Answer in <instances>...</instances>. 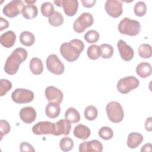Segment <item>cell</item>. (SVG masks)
Masks as SVG:
<instances>
[{
	"mask_svg": "<svg viewBox=\"0 0 152 152\" xmlns=\"http://www.w3.org/2000/svg\"><path fill=\"white\" fill-rule=\"evenodd\" d=\"M20 41L23 45L29 47L34 44L35 37L31 32L24 31L21 32L20 35Z\"/></svg>",
	"mask_w": 152,
	"mask_h": 152,
	"instance_id": "24",
	"label": "cell"
},
{
	"mask_svg": "<svg viewBox=\"0 0 152 152\" xmlns=\"http://www.w3.org/2000/svg\"><path fill=\"white\" fill-rule=\"evenodd\" d=\"M94 18L93 15L89 12L82 13L74 22V30L78 33H81L85 30L93 25Z\"/></svg>",
	"mask_w": 152,
	"mask_h": 152,
	"instance_id": "6",
	"label": "cell"
},
{
	"mask_svg": "<svg viewBox=\"0 0 152 152\" xmlns=\"http://www.w3.org/2000/svg\"><path fill=\"white\" fill-rule=\"evenodd\" d=\"M103 145L97 140H92L89 141H84L79 145L80 152H102Z\"/></svg>",
	"mask_w": 152,
	"mask_h": 152,
	"instance_id": "14",
	"label": "cell"
},
{
	"mask_svg": "<svg viewBox=\"0 0 152 152\" xmlns=\"http://www.w3.org/2000/svg\"><path fill=\"white\" fill-rule=\"evenodd\" d=\"M38 14V10L34 5H27L25 6L22 15L23 17L27 20H31L34 18Z\"/></svg>",
	"mask_w": 152,
	"mask_h": 152,
	"instance_id": "26",
	"label": "cell"
},
{
	"mask_svg": "<svg viewBox=\"0 0 152 152\" xmlns=\"http://www.w3.org/2000/svg\"><path fill=\"white\" fill-rule=\"evenodd\" d=\"M87 56L91 60H96L101 56L100 47L96 45H92L88 46L87 50Z\"/></svg>",
	"mask_w": 152,
	"mask_h": 152,
	"instance_id": "29",
	"label": "cell"
},
{
	"mask_svg": "<svg viewBox=\"0 0 152 152\" xmlns=\"http://www.w3.org/2000/svg\"><path fill=\"white\" fill-rule=\"evenodd\" d=\"M84 115L86 119L88 121H94L97 117L98 110L95 106L89 105L86 107Z\"/></svg>",
	"mask_w": 152,
	"mask_h": 152,
	"instance_id": "30",
	"label": "cell"
},
{
	"mask_svg": "<svg viewBox=\"0 0 152 152\" xmlns=\"http://www.w3.org/2000/svg\"><path fill=\"white\" fill-rule=\"evenodd\" d=\"M40 11L42 14L43 16L46 17H49L55 12L53 5L50 2H45L42 4Z\"/></svg>",
	"mask_w": 152,
	"mask_h": 152,
	"instance_id": "33",
	"label": "cell"
},
{
	"mask_svg": "<svg viewBox=\"0 0 152 152\" xmlns=\"http://www.w3.org/2000/svg\"><path fill=\"white\" fill-rule=\"evenodd\" d=\"M0 129H1V140H2L3 137L8 134L10 130L11 126L10 124L5 120L1 119L0 121Z\"/></svg>",
	"mask_w": 152,
	"mask_h": 152,
	"instance_id": "38",
	"label": "cell"
},
{
	"mask_svg": "<svg viewBox=\"0 0 152 152\" xmlns=\"http://www.w3.org/2000/svg\"><path fill=\"white\" fill-rule=\"evenodd\" d=\"M151 151H152V145H151V143H147V144H144L141 149V152H142V151H150V152H151Z\"/></svg>",
	"mask_w": 152,
	"mask_h": 152,
	"instance_id": "43",
	"label": "cell"
},
{
	"mask_svg": "<svg viewBox=\"0 0 152 152\" xmlns=\"http://www.w3.org/2000/svg\"><path fill=\"white\" fill-rule=\"evenodd\" d=\"M104 9L107 14L113 18H118L122 14V2L116 0H107Z\"/></svg>",
	"mask_w": 152,
	"mask_h": 152,
	"instance_id": "11",
	"label": "cell"
},
{
	"mask_svg": "<svg viewBox=\"0 0 152 152\" xmlns=\"http://www.w3.org/2000/svg\"><path fill=\"white\" fill-rule=\"evenodd\" d=\"M106 110L107 117L112 122L119 123L123 120L124 112L119 103L115 101L108 103Z\"/></svg>",
	"mask_w": 152,
	"mask_h": 152,
	"instance_id": "4",
	"label": "cell"
},
{
	"mask_svg": "<svg viewBox=\"0 0 152 152\" xmlns=\"http://www.w3.org/2000/svg\"><path fill=\"white\" fill-rule=\"evenodd\" d=\"M27 57V50L22 48H17L12 51L7 58L4 65V71L9 75L15 74L20 67V65L26 61Z\"/></svg>",
	"mask_w": 152,
	"mask_h": 152,
	"instance_id": "2",
	"label": "cell"
},
{
	"mask_svg": "<svg viewBox=\"0 0 152 152\" xmlns=\"http://www.w3.org/2000/svg\"><path fill=\"white\" fill-rule=\"evenodd\" d=\"M139 80L134 76H128L121 78L116 85L118 90L122 94H127L138 87Z\"/></svg>",
	"mask_w": 152,
	"mask_h": 152,
	"instance_id": "5",
	"label": "cell"
},
{
	"mask_svg": "<svg viewBox=\"0 0 152 152\" xmlns=\"http://www.w3.org/2000/svg\"><path fill=\"white\" fill-rule=\"evenodd\" d=\"M20 150L21 152H34L33 147L27 142H22L20 145Z\"/></svg>",
	"mask_w": 152,
	"mask_h": 152,
	"instance_id": "39",
	"label": "cell"
},
{
	"mask_svg": "<svg viewBox=\"0 0 152 152\" xmlns=\"http://www.w3.org/2000/svg\"><path fill=\"white\" fill-rule=\"evenodd\" d=\"M0 21H1V28H0V31H2L4 29L7 28L9 27V23L8 21L4 18L3 17H0Z\"/></svg>",
	"mask_w": 152,
	"mask_h": 152,
	"instance_id": "41",
	"label": "cell"
},
{
	"mask_svg": "<svg viewBox=\"0 0 152 152\" xmlns=\"http://www.w3.org/2000/svg\"><path fill=\"white\" fill-rule=\"evenodd\" d=\"M16 40V35L12 30H9L2 34L0 36L1 44L7 48H10L14 46Z\"/></svg>",
	"mask_w": 152,
	"mask_h": 152,
	"instance_id": "18",
	"label": "cell"
},
{
	"mask_svg": "<svg viewBox=\"0 0 152 152\" xmlns=\"http://www.w3.org/2000/svg\"><path fill=\"white\" fill-rule=\"evenodd\" d=\"M36 1H25V2L27 4V5H33Z\"/></svg>",
	"mask_w": 152,
	"mask_h": 152,
	"instance_id": "44",
	"label": "cell"
},
{
	"mask_svg": "<svg viewBox=\"0 0 152 152\" xmlns=\"http://www.w3.org/2000/svg\"><path fill=\"white\" fill-rule=\"evenodd\" d=\"M11 99L17 104H26L32 102L34 93L32 91L23 88H16L11 94Z\"/></svg>",
	"mask_w": 152,
	"mask_h": 152,
	"instance_id": "7",
	"label": "cell"
},
{
	"mask_svg": "<svg viewBox=\"0 0 152 152\" xmlns=\"http://www.w3.org/2000/svg\"><path fill=\"white\" fill-rule=\"evenodd\" d=\"M117 47L121 58L125 61H131L134 55L133 49L123 40H119L117 43Z\"/></svg>",
	"mask_w": 152,
	"mask_h": 152,
	"instance_id": "12",
	"label": "cell"
},
{
	"mask_svg": "<svg viewBox=\"0 0 152 152\" xmlns=\"http://www.w3.org/2000/svg\"><path fill=\"white\" fill-rule=\"evenodd\" d=\"M143 140V136L140 133L136 132H131L128 136L126 144L129 148H135L141 144Z\"/></svg>",
	"mask_w": 152,
	"mask_h": 152,
	"instance_id": "19",
	"label": "cell"
},
{
	"mask_svg": "<svg viewBox=\"0 0 152 152\" xmlns=\"http://www.w3.org/2000/svg\"><path fill=\"white\" fill-rule=\"evenodd\" d=\"M46 64L48 71L52 74L61 75L64 72V65L55 54L49 55L46 60Z\"/></svg>",
	"mask_w": 152,
	"mask_h": 152,
	"instance_id": "9",
	"label": "cell"
},
{
	"mask_svg": "<svg viewBox=\"0 0 152 152\" xmlns=\"http://www.w3.org/2000/svg\"><path fill=\"white\" fill-rule=\"evenodd\" d=\"M55 124V136H59L61 135H68L71 129V125L69 121L66 119H60Z\"/></svg>",
	"mask_w": 152,
	"mask_h": 152,
	"instance_id": "17",
	"label": "cell"
},
{
	"mask_svg": "<svg viewBox=\"0 0 152 152\" xmlns=\"http://www.w3.org/2000/svg\"><path fill=\"white\" fill-rule=\"evenodd\" d=\"M32 132L36 135H54L55 132V124L49 121H40L36 124L32 128Z\"/></svg>",
	"mask_w": 152,
	"mask_h": 152,
	"instance_id": "10",
	"label": "cell"
},
{
	"mask_svg": "<svg viewBox=\"0 0 152 152\" xmlns=\"http://www.w3.org/2000/svg\"><path fill=\"white\" fill-rule=\"evenodd\" d=\"M61 112V107L59 103L56 102H49L46 106L45 113L46 115L50 119L57 118Z\"/></svg>",
	"mask_w": 152,
	"mask_h": 152,
	"instance_id": "21",
	"label": "cell"
},
{
	"mask_svg": "<svg viewBox=\"0 0 152 152\" xmlns=\"http://www.w3.org/2000/svg\"><path fill=\"white\" fill-rule=\"evenodd\" d=\"M73 134L76 138L84 140L90 136L91 131L88 126L83 124H78L75 126Z\"/></svg>",
	"mask_w": 152,
	"mask_h": 152,
	"instance_id": "20",
	"label": "cell"
},
{
	"mask_svg": "<svg viewBox=\"0 0 152 152\" xmlns=\"http://www.w3.org/2000/svg\"><path fill=\"white\" fill-rule=\"evenodd\" d=\"M45 94L49 102H56L60 104L63 100L62 91L54 86H49L46 88Z\"/></svg>",
	"mask_w": 152,
	"mask_h": 152,
	"instance_id": "13",
	"label": "cell"
},
{
	"mask_svg": "<svg viewBox=\"0 0 152 152\" xmlns=\"http://www.w3.org/2000/svg\"><path fill=\"white\" fill-rule=\"evenodd\" d=\"M99 136L104 140H110L113 136V130L108 126H103L99 130Z\"/></svg>",
	"mask_w": 152,
	"mask_h": 152,
	"instance_id": "35",
	"label": "cell"
},
{
	"mask_svg": "<svg viewBox=\"0 0 152 152\" xmlns=\"http://www.w3.org/2000/svg\"><path fill=\"white\" fill-rule=\"evenodd\" d=\"M49 24L53 27L61 26L64 23V17L62 14L58 11H55L53 14L48 18Z\"/></svg>",
	"mask_w": 152,
	"mask_h": 152,
	"instance_id": "27",
	"label": "cell"
},
{
	"mask_svg": "<svg viewBox=\"0 0 152 152\" xmlns=\"http://www.w3.org/2000/svg\"><path fill=\"white\" fill-rule=\"evenodd\" d=\"M81 2L83 7L86 8H91L95 5L96 1V0H81Z\"/></svg>",
	"mask_w": 152,
	"mask_h": 152,
	"instance_id": "40",
	"label": "cell"
},
{
	"mask_svg": "<svg viewBox=\"0 0 152 152\" xmlns=\"http://www.w3.org/2000/svg\"><path fill=\"white\" fill-rule=\"evenodd\" d=\"M12 85L11 81L7 79L0 80V96H4L12 88Z\"/></svg>",
	"mask_w": 152,
	"mask_h": 152,
	"instance_id": "37",
	"label": "cell"
},
{
	"mask_svg": "<svg viewBox=\"0 0 152 152\" xmlns=\"http://www.w3.org/2000/svg\"><path fill=\"white\" fill-rule=\"evenodd\" d=\"M141 29L139 21L128 17L124 18L118 25V30L121 34L130 36H137L140 33Z\"/></svg>",
	"mask_w": 152,
	"mask_h": 152,
	"instance_id": "3",
	"label": "cell"
},
{
	"mask_svg": "<svg viewBox=\"0 0 152 152\" xmlns=\"http://www.w3.org/2000/svg\"><path fill=\"white\" fill-rule=\"evenodd\" d=\"M31 72L34 75H40L43 71V64L42 60L34 57L31 59L29 64Z\"/></svg>",
	"mask_w": 152,
	"mask_h": 152,
	"instance_id": "23",
	"label": "cell"
},
{
	"mask_svg": "<svg viewBox=\"0 0 152 152\" xmlns=\"http://www.w3.org/2000/svg\"><path fill=\"white\" fill-rule=\"evenodd\" d=\"M36 112L31 106L23 107L20 111V118L23 122L26 124H30L33 122L36 118Z\"/></svg>",
	"mask_w": 152,
	"mask_h": 152,
	"instance_id": "15",
	"label": "cell"
},
{
	"mask_svg": "<svg viewBox=\"0 0 152 152\" xmlns=\"http://www.w3.org/2000/svg\"><path fill=\"white\" fill-rule=\"evenodd\" d=\"M151 65L148 62H141L136 67V73L141 78H147L151 74Z\"/></svg>",
	"mask_w": 152,
	"mask_h": 152,
	"instance_id": "22",
	"label": "cell"
},
{
	"mask_svg": "<svg viewBox=\"0 0 152 152\" xmlns=\"http://www.w3.org/2000/svg\"><path fill=\"white\" fill-rule=\"evenodd\" d=\"M61 7L67 16L72 17L77 12L78 2L77 0H61Z\"/></svg>",
	"mask_w": 152,
	"mask_h": 152,
	"instance_id": "16",
	"label": "cell"
},
{
	"mask_svg": "<svg viewBox=\"0 0 152 152\" xmlns=\"http://www.w3.org/2000/svg\"><path fill=\"white\" fill-rule=\"evenodd\" d=\"M59 147L60 149L63 151H69L74 147V141L69 137H63L60 140Z\"/></svg>",
	"mask_w": 152,
	"mask_h": 152,
	"instance_id": "31",
	"label": "cell"
},
{
	"mask_svg": "<svg viewBox=\"0 0 152 152\" xmlns=\"http://www.w3.org/2000/svg\"><path fill=\"white\" fill-rule=\"evenodd\" d=\"M134 14L138 17H142L145 15L147 12V6L142 1L137 2L134 8Z\"/></svg>",
	"mask_w": 152,
	"mask_h": 152,
	"instance_id": "36",
	"label": "cell"
},
{
	"mask_svg": "<svg viewBox=\"0 0 152 152\" xmlns=\"http://www.w3.org/2000/svg\"><path fill=\"white\" fill-rule=\"evenodd\" d=\"M24 7V4L22 1L13 0L4 7L2 12L9 18H14L22 13Z\"/></svg>",
	"mask_w": 152,
	"mask_h": 152,
	"instance_id": "8",
	"label": "cell"
},
{
	"mask_svg": "<svg viewBox=\"0 0 152 152\" xmlns=\"http://www.w3.org/2000/svg\"><path fill=\"white\" fill-rule=\"evenodd\" d=\"M145 128L147 131H151L152 130V118L148 117L147 118L145 122Z\"/></svg>",
	"mask_w": 152,
	"mask_h": 152,
	"instance_id": "42",
	"label": "cell"
},
{
	"mask_svg": "<svg viewBox=\"0 0 152 152\" xmlns=\"http://www.w3.org/2000/svg\"><path fill=\"white\" fill-rule=\"evenodd\" d=\"M138 54L142 58H150L152 55L151 46L149 44H141L138 48Z\"/></svg>",
	"mask_w": 152,
	"mask_h": 152,
	"instance_id": "28",
	"label": "cell"
},
{
	"mask_svg": "<svg viewBox=\"0 0 152 152\" xmlns=\"http://www.w3.org/2000/svg\"><path fill=\"white\" fill-rule=\"evenodd\" d=\"M84 44L80 39H75L69 42L63 43L60 46V53L62 56L68 62L76 61L83 51Z\"/></svg>",
	"mask_w": 152,
	"mask_h": 152,
	"instance_id": "1",
	"label": "cell"
},
{
	"mask_svg": "<svg viewBox=\"0 0 152 152\" xmlns=\"http://www.w3.org/2000/svg\"><path fill=\"white\" fill-rule=\"evenodd\" d=\"M99 47L100 49L101 56L102 58L109 59L113 56V48L110 45L104 43L102 44Z\"/></svg>",
	"mask_w": 152,
	"mask_h": 152,
	"instance_id": "32",
	"label": "cell"
},
{
	"mask_svg": "<svg viewBox=\"0 0 152 152\" xmlns=\"http://www.w3.org/2000/svg\"><path fill=\"white\" fill-rule=\"evenodd\" d=\"M65 119L71 124L77 123L80 120V115L74 107H69L65 113Z\"/></svg>",
	"mask_w": 152,
	"mask_h": 152,
	"instance_id": "25",
	"label": "cell"
},
{
	"mask_svg": "<svg viewBox=\"0 0 152 152\" xmlns=\"http://www.w3.org/2000/svg\"><path fill=\"white\" fill-rule=\"evenodd\" d=\"M100 35L99 33L94 30H90L85 33L84 38L88 43H94L97 42L99 39Z\"/></svg>",
	"mask_w": 152,
	"mask_h": 152,
	"instance_id": "34",
	"label": "cell"
}]
</instances>
